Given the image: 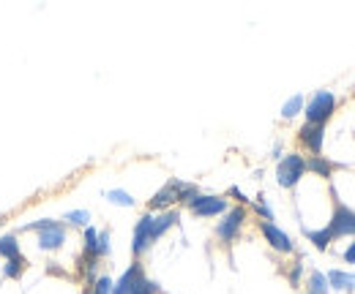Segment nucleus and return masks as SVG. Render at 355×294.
I'll return each mask as SVG.
<instances>
[{
	"mask_svg": "<svg viewBox=\"0 0 355 294\" xmlns=\"http://www.w3.org/2000/svg\"><path fill=\"white\" fill-rule=\"evenodd\" d=\"M178 221V212L175 210H167L162 212L159 218H153V215H142L139 221H137V226H134V246L132 251L139 256V253L145 251V248H150L173 223Z\"/></svg>",
	"mask_w": 355,
	"mask_h": 294,
	"instance_id": "f257e3e1",
	"label": "nucleus"
},
{
	"mask_svg": "<svg viewBox=\"0 0 355 294\" xmlns=\"http://www.w3.org/2000/svg\"><path fill=\"white\" fill-rule=\"evenodd\" d=\"M194 196H197V188L194 185L180 183V180H170L164 188H159L153 194V199L148 202V208L150 210H167L170 205H175V202H191Z\"/></svg>",
	"mask_w": 355,
	"mask_h": 294,
	"instance_id": "f03ea898",
	"label": "nucleus"
},
{
	"mask_svg": "<svg viewBox=\"0 0 355 294\" xmlns=\"http://www.w3.org/2000/svg\"><path fill=\"white\" fill-rule=\"evenodd\" d=\"M28 229H31V232H33V229L39 232V248H42V251H58V248H63V243H66V226L58 223V221H36V223H31Z\"/></svg>",
	"mask_w": 355,
	"mask_h": 294,
	"instance_id": "7ed1b4c3",
	"label": "nucleus"
},
{
	"mask_svg": "<svg viewBox=\"0 0 355 294\" xmlns=\"http://www.w3.org/2000/svg\"><path fill=\"white\" fill-rule=\"evenodd\" d=\"M304 172H306V161H304L298 153H290V156H284V158L279 161V167H276V180H279L282 188H293V185L304 177Z\"/></svg>",
	"mask_w": 355,
	"mask_h": 294,
	"instance_id": "20e7f679",
	"label": "nucleus"
},
{
	"mask_svg": "<svg viewBox=\"0 0 355 294\" xmlns=\"http://www.w3.org/2000/svg\"><path fill=\"white\" fill-rule=\"evenodd\" d=\"M334 107H336L334 93L320 90V93L309 101V107H306V120L314 123V126H325V120L334 115Z\"/></svg>",
	"mask_w": 355,
	"mask_h": 294,
	"instance_id": "39448f33",
	"label": "nucleus"
},
{
	"mask_svg": "<svg viewBox=\"0 0 355 294\" xmlns=\"http://www.w3.org/2000/svg\"><path fill=\"white\" fill-rule=\"evenodd\" d=\"M328 232H331V237L355 235V212L336 202V210H334V218H331V223H328Z\"/></svg>",
	"mask_w": 355,
	"mask_h": 294,
	"instance_id": "423d86ee",
	"label": "nucleus"
},
{
	"mask_svg": "<svg viewBox=\"0 0 355 294\" xmlns=\"http://www.w3.org/2000/svg\"><path fill=\"white\" fill-rule=\"evenodd\" d=\"M243 221H246V210H243V208H232V210L224 215L222 223L216 226L219 240H222V243H232V240L238 237V232H241Z\"/></svg>",
	"mask_w": 355,
	"mask_h": 294,
	"instance_id": "0eeeda50",
	"label": "nucleus"
},
{
	"mask_svg": "<svg viewBox=\"0 0 355 294\" xmlns=\"http://www.w3.org/2000/svg\"><path fill=\"white\" fill-rule=\"evenodd\" d=\"M189 210L194 215H200V218H211V215H219V212L227 210V199H222V196H200L197 194L189 202Z\"/></svg>",
	"mask_w": 355,
	"mask_h": 294,
	"instance_id": "6e6552de",
	"label": "nucleus"
},
{
	"mask_svg": "<svg viewBox=\"0 0 355 294\" xmlns=\"http://www.w3.org/2000/svg\"><path fill=\"white\" fill-rule=\"evenodd\" d=\"M260 232L266 235V240L270 243V248H276V251H282V253L293 251V240H290L279 226H273L270 221H260Z\"/></svg>",
	"mask_w": 355,
	"mask_h": 294,
	"instance_id": "1a4fd4ad",
	"label": "nucleus"
},
{
	"mask_svg": "<svg viewBox=\"0 0 355 294\" xmlns=\"http://www.w3.org/2000/svg\"><path fill=\"white\" fill-rule=\"evenodd\" d=\"M298 139H301L304 147H309L314 156H320V150H322V139H325V126L306 123V126L298 131Z\"/></svg>",
	"mask_w": 355,
	"mask_h": 294,
	"instance_id": "9d476101",
	"label": "nucleus"
},
{
	"mask_svg": "<svg viewBox=\"0 0 355 294\" xmlns=\"http://www.w3.org/2000/svg\"><path fill=\"white\" fill-rule=\"evenodd\" d=\"M142 275V267L134 261L132 267L121 275V281L118 284H112V294H132V289H134V284H137V278Z\"/></svg>",
	"mask_w": 355,
	"mask_h": 294,
	"instance_id": "9b49d317",
	"label": "nucleus"
},
{
	"mask_svg": "<svg viewBox=\"0 0 355 294\" xmlns=\"http://www.w3.org/2000/svg\"><path fill=\"white\" fill-rule=\"evenodd\" d=\"M328 286L347 292V289H353V286H355V275H350V273H342V270H331V273H328Z\"/></svg>",
	"mask_w": 355,
	"mask_h": 294,
	"instance_id": "f8f14e48",
	"label": "nucleus"
},
{
	"mask_svg": "<svg viewBox=\"0 0 355 294\" xmlns=\"http://www.w3.org/2000/svg\"><path fill=\"white\" fill-rule=\"evenodd\" d=\"M0 256H3V259H14V256H22V253H19V243H17V237H14V235H6V237H0Z\"/></svg>",
	"mask_w": 355,
	"mask_h": 294,
	"instance_id": "ddd939ff",
	"label": "nucleus"
},
{
	"mask_svg": "<svg viewBox=\"0 0 355 294\" xmlns=\"http://www.w3.org/2000/svg\"><path fill=\"white\" fill-rule=\"evenodd\" d=\"M306 169L317 172L320 177H331V172H334V164H328L322 156H311L309 161H306Z\"/></svg>",
	"mask_w": 355,
	"mask_h": 294,
	"instance_id": "4468645a",
	"label": "nucleus"
},
{
	"mask_svg": "<svg viewBox=\"0 0 355 294\" xmlns=\"http://www.w3.org/2000/svg\"><path fill=\"white\" fill-rule=\"evenodd\" d=\"M22 270H25V256H14V259H6V267H3L6 278H19V275H22Z\"/></svg>",
	"mask_w": 355,
	"mask_h": 294,
	"instance_id": "2eb2a0df",
	"label": "nucleus"
},
{
	"mask_svg": "<svg viewBox=\"0 0 355 294\" xmlns=\"http://www.w3.org/2000/svg\"><path fill=\"white\" fill-rule=\"evenodd\" d=\"M301 109H304V95H293V98L282 107V118H287V120H290V118H295Z\"/></svg>",
	"mask_w": 355,
	"mask_h": 294,
	"instance_id": "dca6fc26",
	"label": "nucleus"
},
{
	"mask_svg": "<svg viewBox=\"0 0 355 294\" xmlns=\"http://www.w3.org/2000/svg\"><path fill=\"white\" fill-rule=\"evenodd\" d=\"M306 237H309V240L317 246V248H320V251H325V248L331 246V240H334L328 229H320V232H306Z\"/></svg>",
	"mask_w": 355,
	"mask_h": 294,
	"instance_id": "f3484780",
	"label": "nucleus"
},
{
	"mask_svg": "<svg viewBox=\"0 0 355 294\" xmlns=\"http://www.w3.org/2000/svg\"><path fill=\"white\" fill-rule=\"evenodd\" d=\"M107 199H110L112 205H121V208H132L134 205L132 196H129L126 191H118V188H115V191H107Z\"/></svg>",
	"mask_w": 355,
	"mask_h": 294,
	"instance_id": "a211bd4d",
	"label": "nucleus"
},
{
	"mask_svg": "<svg viewBox=\"0 0 355 294\" xmlns=\"http://www.w3.org/2000/svg\"><path fill=\"white\" fill-rule=\"evenodd\" d=\"M309 286H311V294H328V281H325L322 273H311Z\"/></svg>",
	"mask_w": 355,
	"mask_h": 294,
	"instance_id": "6ab92c4d",
	"label": "nucleus"
},
{
	"mask_svg": "<svg viewBox=\"0 0 355 294\" xmlns=\"http://www.w3.org/2000/svg\"><path fill=\"white\" fill-rule=\"evenodd\" d=\"M156 292H159V286H156L153 281H148L145 275L137 278V284H134V289H132V294H156Z\"/></svg>",
	"mask_w": 355,
	"mask_h": 294,
	"instance_id": "aec40b11",
	"label": "nucleus"
},
{
	"mask_svg": "<svg viewBox=\"0 0 355 294\" xmlns=\"http://www.w3.org/2000/svg\"><path fill=\"white\" fill-rule=\"evenodd\" d=\"M90 294H112V281L104 275V278H98L96 284H93V292Z\"/></svg>",
	"mask_w": 355,
	"mask_h": 294,
	"instance_id": "412c9836",
	"label": "nucleus"
},
{
	"mask_svg": "<svg viewBox=\"0 0 355 294\" xmlns=\"http://www.w3.org/2000/svg\"><path fill=\"white\" fill-rule=\"evenodd\" d=\"M88 210H74V212H69V215H66V221H69V223H80V226H83V223H88Z\"/></svg>",
	"mask_w": 355,
	"mask_h": 294,
	"instance_id": "4be33fe9",
	"label": "nucleus"
},
{
	"mask_svg": "<svg viewBox=\"0 0 355 294\" xmlns=\"http://www.w3.org/2000/svg\"><path fill=\"white\" fill-rule=\"evenodd\" d=\"M110 253V235L107 232H98V259Z\"/></svg>",
	"mask_w": 355,
	"mask_h": 294,
	"instance_id": "5701e85b",
	"label": "nucleus"
},
{
	"mask_svg": "<svg viewBox=\"0 0 355 294\" xmlns=\"http://www.w3.org/2000/svg\"><path fill=\"white\" fill-rule=\"evenodd\" d=\"M257 212H263V218H266V221H273V212H270V208L266 205V199H263V196L257 199Z\"/></svg>",
	"mask_w": 355,
	"mask_h": 294,
	"instance_id": "b1692460",
	"label": "nucleus"
},
{
	"mask_svg": "<svg viewBox=\"0 0 355 294\" xmlns=\"http://www.w3.org/2000/svg\"><path fill=\"white\" fill-rule=\"evenodd\" d=\"M345 261H347V264H355V243L345 251Z\"/></svg>",
	"mask_w": 355,
	"mask_h": 294,
	"instance_id": "393cba45",
	"label": "nucleus"
},
{
	"mask_svg": "<svg viewBox=\"0 0 355 294\" xmlns=\"http://www.w3.org/2000/svg\"><path fill=\"white\" fill-rule=\"evenodd\" d=\"M83 294H90V292H83Z\"/></svg>",
	"mask_w": 355,
	"mask_h": 294,
	"instance_id": "a878e982",
	"label": "nucleus"
}]
</instances>
